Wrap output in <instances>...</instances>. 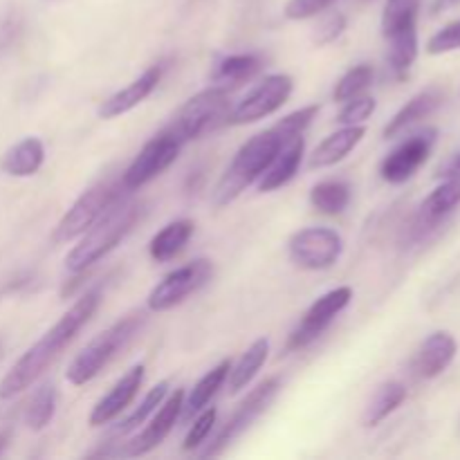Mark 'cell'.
I'll use <instances>...</instances> for the list:
<instances>
[{"label":"cell","instance_id":"12","mask_svg":"<svg viewBox=\"0 0 460 460\" xmlns=\"http://www.w3.org/2000/svg\"><path fill=\"white\" fill-rule=\"evenodd\" d=\"M292 90H295V81L290 75H270L261 81L259 85L250 90L236 106H232L227 117V124L243 126L254 124V121L265 119V117L274 115L283 103L290 99Z\"/></svg>","mask_w":460,"mask_h":460},{"label":"cell","instance_id":"8","mask_svg":"<svg viewBox=\"0 0 460 460\" xmlns=\"http://www.w3.org/2000/svg\"><path fill=\"white\" fill-rule=\"evenodd\" d=\"M184 148V142L169 128H162L155 137L148 139L142 146V151L133 157L124 173L119 175L121 184L126 191H137V189L146 187L148 182L164 173L171 164L180 157V151Z\"/></svg>","mask_w":460,"mask_h":460},{"label":"cell","instance_id":"13","mask_svg":"<svg viewBox=\"0 0 460 460\" xmlns=\"http://www.w3.org/2000/svg\"><path fill=\"white\" fill-rule=\"evenodd\" d=\"M353 301V288L340 286L335 290H328L326 295L319 296L305 314L301 317V322L296 323L295 331L288 337V350H304L310 344L319 340L323 332L328 331L332 322L349 308V304Z\"/></svg>","mask_w":460,"mask_h":460},{"label":"cell","instance_id":"39","mask_svg":"<svg viewBox=\"0 0 460 460\" xmlns=\"http://www.w3.org/2000/svg\"><path fill=\"white\" fill-rule=\"evenodd\" d=\"M456 173H460V153L454 157L452 162H449L447 166H445L443 171H440V175H443V178H447V175H456Z\"/></svg>","mask_w":460,"mask_h":460},{"label":"cell","instance_id":"3","mask_svg":"<svg viewBox=\"0 0 460 460\" xmlns=\"http://www.w3.org/2000/svg\"><path fill=\"white\" fill-rule=\"evenodd\" d=\"M296 135H288L286 130L277 124L272 128L263 130V133L254 135L252 139H247L238 153L234 155L232 164L225 169V173L220 175L218 184L211 191V200L216 207H227L245 191L247 187H252L254 182H259L261 175L265 173L272 160L277 157V153L281 151V146L286 142H290Z\"/></svg>","mask_w":460,"mask_h":460},{"label":"cell","instance_id":"19","mask_svg":"<svg viewBox=\"0 0 460 460\" xmlns=\"http://www.w3.org/2000/svg\"><path fill=\"white\" fill-rule=\"evenodd\" d=\"M460 205V173L447 175L443 184L434 189L429 196L422 200L420 209H418L416 225H413V234L422 236L425 232L434 229L443 218H447L454 209Z\"/></svg>","mask_w":460,"mask_h":460},{"label":"cell","instance_id":"34","mask_svg":"<svg viewBox=\"0 0 460 460\" xmlns=\"http://www.w3.org/2000/svg\"><path fill=\"white\" fill-rule=\"evenodd\" d=\"M376 99L368 97V94H359V97L344 102V108L337 115V121L341 126H359L376 112Z\"/></svg>","mask_w":460,"mask_h":460},{"label":"cell","instance_id":"30","mask_svg":"<svg viewBox=\"0 0 460 460\" xmlns=\"http://www.w3.org/2000/svg\"><path fill=\"white\" fill-rule=\"evenodd\" d=\"M169 389H171V386H169V382H166V380L157 382V385L153 386V389L148 391L146 395H144V400L139 402V407L135 409V411L130 413L128 418H124V420H121L119 425L115 427V431H112V434L121 436V438H124V436L137 431L139 427H142L144 422H148V418H151L153 413L157 411V407L164 402V398L169 395Z\"/></svg>","mask_w":460,"mask_h":460},{"label":"cell","instance_id":"20","mask_svg":"<svg viewBox=\"0 0 460 460\" xmlns=\"http://www.w3.org/2000/svg\"><path fill=\"white\" fill-rule=\"evenodd\" d=\"M305 155V139L304 135H296L290 142H286L281 146V151L277 153V157L272 160V164L265 169V173L259 178V191L270 193L277 191V189L286 187L295 180V175L299 173V166L304 162Z\"/></svg>","mask_w":460,"mask_h":460},{"label":"cell","instance_id":"25","mask_svg":"<svg viewBox=\"0 0 460 460\" xmlns=\"http://www.w3.org/2000/svg\"><path fill=\"white\" fill-rule=\"evenodd\" d=\"M193 229H196V225H193V220L187 218L173 220L166 227H162L151 238V243H148V254H151V259L155 263H166V261L175 259L187 247V243L191 241Z\"/></svg>","mask_w":460,"mask_h":460},{"label":"cell","instance_id":"38","mask_svg":"<svg viewBox=\"0 0 460 460\" xmlns=\"http://www.w3.org/2000/svg\"><path fill=\"white\" fill-rule=\"evenodd\" d=\"M458 4L460 0H434V3H431V13H443L447 12V9L458 7Z\"/></svg>","mask_w":460,"mask_h":460},{"label":"cell","instance_id":"14","mask_svg":"<svg viewBox=\"0 0 460 460\" xmlns=\"http://www.w3.org/2000/svg\"><path fill=\"white\" fill-rule=\"evenodd\" d=\"M438 139V130L425 128L420 133L411 135L402 144L394 148L389 155L382 160L380 175L389 184H404L416 175V171L429 160L434 144Z\"/></svg>","mask_w":460,"mask_h":460},{"label":"cell","instance_id":"22","mask_svg":"<svg viewBox=\"0 0 460 460\" xmlns=\"http://www.w3.org/2000/svg\"><path fill=\"white\" fill-rule=\"evenodd\" d=\"M367 135V128L362 124L359 126H344L337 133L328 135L308 157L310 169H328V166L340 164L341 160L350 155L355 146H359V142Z\"/></svg>","mask_w":460,"mask_h":460},{"label":"cell","instance_id":"26","mask_svg":"<svg viewBox=\"0 0 460 460\" xmlns=\"http://www.w3.org/2000/svg\"><path fill=\"white\" fill-rule=\"evenodd\" d=\"M268 355H270V341L265 337L256 340L245 353L238 358L236 364L229 367L227 373V385H229V394H241L245 391L247 386L254 382V377L259 376V371L263 368V364L268 362Z\"/></svg>","mask_w":460,"mask_h":460},{"label":"cell","instance_id":"27","mask_svg":"<svg viewBox=\"0 0 460 460\" xmlns=\"http://www.w3.org/2000/svg\"><path fill=\"white\" fill-rule=\"evenodd\" d=\"M263 67V58L259 54H232L216 63L214 81L220 85H241L245 81L254 79Z\"/></svg>","mask_w":460,"mask_h":460},{"label":"cell","instance_id":"40","mask_svg":"<svg viewBox=\"0 0 460 460\" xmlns=\"http://www.w3.org/2000/svg\"><path fill=\"white\" fill-rule=\"evenodd\" d=\"M7 440H9L7 434H0V456H3L4 447H7Z\"/></svg>","mask_w":460,"mask_h":460},{"label":"cell","instance_id":"29","mask_svg":"<svg viewBox=\"0 0 460 460\" xmlns=\"http://www.w3.org/2000/svg\"><path fill=\"white\" fill-rule=\"evenodd\" d=\"M310 205L323 216L344 214L350 205V187L344 180H323L310 189Z\"/></svg>","mask_w":460,"mask_h":460},{"label":"cell","instance_id":"6","mask_svg":"<svg viewBox=\"0 0 460 460\" xmlns=\"http://www.w3.org/2000/svg\"><path fill=\"white\" fill-rule=\"evenodd\" d=\"M229 111H232V99L225 85H211L193 94L171 119L166 128L178 135L184 144L191 139L205 137L207 133L216 130L218 126L227 124Z\"/></svg>","mask_w":460,"mask_h":460},{"label":"cell","instance_id":"35","mask_svg":"<svg viewBox=\"0 0 460 460\" xmlns=\"http://www.w3.org/2000/svg\"><path fill=\"white\" fill-rule=\"evenodd\" d=\"M335 3L337 0H288L283 13H286V18H290V21H305V18L323 13Z\"/></svg>","mask_w":460,"mask_h":460},{"label":"cell","instance_id":"10","mask_svg":"<svg viewBox=\"0 0 460 460\" xmlns=\"http://www.w3.org/2000/svg\"><path fill=\"white\" fill-rule=\"evenodd\" d=\"M214 277V263L209 259H196L182 268L166 274L146 296V308L151 313H166L184 304L189 296L200 292Z\"/></svg>","mask_w":460,"mask_h":460},{"label":"cell","instance_id":"11","mask_svg":"<svg viewBox=\"0 0 460 460\" xmlns=\"http://www.w3.org/2000/svg\"><path fill=\"white\" fill-rule=\"evenodd\" d=\"M290 261L301 270L322 272L331 270L344 254V238L331 227L299 229L288 241Z\"/></svg>","mask_w":460,"mask_h":460},{"label":"cell","instance_id":"2","mask_svg":"<svg viewBox=\"0 0 460 460\" xmlns=\"http://www.w3.org/2000/svg\"><path fill=\"white\" fill-rule=\"evenodd\" d=\"M144 202L133 200L130 193L117 198L88 229L79 236V243L67 252L66 270L72 274H84L94 263L111 254L142 220Z\"/></svg>","mask_w":460,"mask_h":460},{"label":"cell","instance_id":"4","mask_svg":"<svg viewBox=\"0 0 460 460\" xmlns=\"http://www.w3.org/2000/svg\"><path fill=\"white\" fill-rule=\"evenodd\" d=\"M146 317L142 313H130L99 332L79 355L70 362L66 371V380L72 386H84L93 382L135 337L142 332Z\"/></svg>","mask_w":460,"mask_h":460},{"label":"cell","instance_id":"16","mask_svg":"<svg viewBox=\"0 0 460 460\" xmlns=\"http://www.w3.org/2000/svg\"><path fill=\"white\" fill-rule=\"evenodd\" d=\"M144 376H146L144 364H137L126 376H121L115 382V386L93 407V411H90V427H103L108 422L117 420L130 407L135 395L139 394L144 385Z\"/></svg>","mask_w":460,"mask_h":460},{"label":"cell","instance_id":"31","mask_svg":"<svg viewBox=\"0 0 460 460\" xmlns=\"http://www.w3.org/2000/svg\"><path fill=\"white\" fill-rule=\"evenodd\" d=\"M58 395L52 385H43L40 389L34 391L25 409V425L31 431H43L45 427L52 422L54 413H57Z\"/></svg>","mask_w":460,"mask_h":460},{"label":"cell","instance_id":"36","mask_svg":"<svg viewBox=\"0 0 460 460\" xmlns=\"http://www.w3.org/2000/svg\"><path fill=\"white\" fill-rule=\"evenodd\" d=\"M454 49H460V21L445 25L427 43V52L429 54H447L454 52Z\"/></svg>","mask_w":460,"mask_h":460},{"label":"cell","instance_id":"7","mask_svg":"<svg viewBox=\"0 0 460 460\" xmlns=\"http://www.w3.org/2000/svg\"><path fill=\"white\" fill-rule=\"evenodd\" d=\"M126 191L121 178H106L99 180L97 184H93L90 189H85L75 202H72L70 209L63 214V218L58 220V225L54 227L52 241L54 243H70L75 238H79L112 202L119 196H124Z\"/></svg>","mask_w":460,"mask_h":460},{"label":"cell","instance_id":"28","mask_svg":"<svg viewBox=\"0 0 460 460\" xmlns=\"http://www.w3.org/2000/svg\"><path fill=\"white\" fill-rule=\"evenodd\" d=\"M404 400H407V386L402 382H385L373 394L371 402L364 411V427H377L380 422H385Z\"/></svg>","mask_w":460,"mask_h":460},{"label":"cell","instance_id":"37","mask_svg":"<svg viewBox=\"0 0 460 460\" xmlns=\"http://www.w3.org/2000/svg\"><path fill=\"white\" fill-rule=\"evenodd\" d=\"M344 30H346L344 13H340V12L328 13V16L319 22L317 30H314V43H317L319 48L335 43V40L344 34Z\"/></svg>","mask_w":460,"mask_h":460},{"label":"cell","instance_id":"17","mask_svg":"<svg viewBox=\"0 0 460 460\" xmlns=\"http://www.w3.org/2000/svg\"><path fill=\"white\" fill-rule=\"evenodd\" d=\"M456 353L458 341L452 332H431V335L422 341L420 349L416 350V355H413V376L420 377V380H434L440 373L447 371V367L454 362Z\"/></svg>","mask_w":460,"mask_h":460},{"label":"cell","instance_id":"1","mask_svg":"<svg viewBox=\"0 0 460 460\" xmlns=\"http://www.w3.org/2000/svg\"><path fill=\"white\" fill-rule=\"evenodd\" d=\"M102 304V292L90 290L75 301L67 313L61 314L57 323L18 358V362L9 368L7 376L0 380V400H12L21 395L39 382V377L61 358L72 340L79 335L81 328L93 319Z\"/></svg>","mask_w":460,"mask_h":460},{"label":"cell","instance_id":"33","mask_svg":"<svg viewBox=\"0 0 460 460\" xmlns=\"http://www.w3.org/2000/svg\"><path fill=\"white\" fill-rule=\"evenodd\" d=\"M216 418H218V409L214 407H205L196 418H193V425L189 427V434L184 436V452H196L198 447H202V445L207 443V438H209L211 431H214Z\"/></svg>","mask_w":460,"mask_h":460},{"label":"cell","instance_id":"18","mask_svg":"<svg viewBox=\"0 0 460 460\" xmlns=\"http://www.w3.org/2000/svg\"><path fill=\"white\" fill-rule=\"evenodd\" d=\"M162 81V66H151L148 70H144L137 79L130 81L126 88L117 90L115 94H111L108 99H103L102 106H99L97 115L102 119H117V117L126 115V112L135 111L142 102H146L153 94V90L157 88V84Z\"/></svg>","mask_w":460,"mask_h":460},{"label":"cell","instance_id":"9","mask_svg":"<svg viewBox=\"0 0 460 460\" xmlns=\"http://www.w3.org/2000/svg\"><path fill=\"white\" fill-rule=\"evenodd\" d=\"M281 391V380L279 377H268L265 382H261L259 386L247 394V398L238 404L236 411L232 413L227 422H225L223 429L216 434V438L207 445V449H202V458H216L238 438V436L245 434L261 416L270 409V404L274 402L277 394Z\"/></svg>","mask_w":460,"mask_h":460},{"label":"cell","instance_id":"32","mask_svg":"<svg viewBox=\"0 0 460 460\" xmlns=\"http://www.w3.org/2000/svg\"><path fill=\"white\" fill-rule=\"evenodd\" d=\"M373 67L368 63H359V66H353L340 81L335 84V90H332V99L340 103L349 102V99L359 97V94L367 93L368 85L373 84Z\"/></svg>","mask_w":460,"mask_h":460},{"label":"cell","instance_id":"15","mask_svg":"<svg viewBox=\"0 0 460 460\" xmlns=\"http://www.w3.org/2000/svg\"><path fill=\"white\" fill-rule=\"evenodd\" d=\"M182 404H184V391L178 389L164 398V402L157 407V411L148 418V425L135 436L133 440L124 445L121 449H117V456H146L153 449L160 447L166 440V436L173 431L175 422L182 416Z\"/></svg>","mask_w":460,"mask_h":460},{"label":"cell","instance_id":"23","mask_svg":"<svg viewBox=\"0 0 460 460\" xmlns=\"http://www.w3.org/2000/svg\"><path fill=\"white\" fill-rule=\"evenodd\" d=\"M45 162V146L39 137H25L9 146L0 157V171L12 178H31Z\"/></svg>","mask_w":460,"mask_h":460},{"label":"cell","instance_id":"21","mask_svg":"<svg viewBox=\"0 0 460 460\" xmlns=\"http://www.w3.org/2000/svg\"><path fill=\"white\" fill-rule=\"evenodd\" d=\"M443 99H445V94L440 88H427V90H422V93H418L416 97L409 99V102L404 103V106L400 108L394 117H391L389 124L385 126V133H382L385 135V139L398 137V135H402L404 130L411 128L413 124L427 119L431 112L438 111L440 103H443Z\"/></svg>","mask_w":460,"mask_h":460},{"label":"cell","instance_id":"24","mask_svg":"<svg viewBox=\"0 0 460 460\" xmlns=\"http://www.w3.org/2000/svg\"><path fill=\"white\" fill-rule=\"evenodd\" d=\"M232 362L229 359H223L220 364H216L211 371H207L200 380L193 385L191 394H184V404H182V420L189 422L193 420V416L202 411L205 407H209V402L214 400V395L223 389V385L227 382V373Z\"/></svg>","mask_w":460,"mask_h":460},{"label":"cell","instance_id":"5","mask_svg":"<svg viewBox=\"0 0 460 460\" xmlns=\"http://www.w3.org/2000/svg\"><path fill=\"white\" fill-rule=\"evenodd\" d=\"M422 0H386L382 9V36L386 63L398 79H407L418 58V13Z\"/></svg>","mask_w":460,"mask_h":460}]
</instances>
